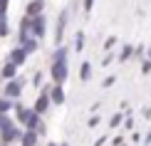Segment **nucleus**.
Returning <instances> with one entry per match:
<instances>
[{"instance_id": "34", "label": "nucleus", "mask_w": 151, "mask_h": 146, "mask_svg": "<svg viewBox=\"0 0 151 146\" xmlns=\"http://www.w3.org/2000/svg\"><path fill=\"white\" fill-rule=\"evenodd\" d=\"M57 146H70V144H67V141H65V144H57Z\"/></svg>"}, {"instance_id": "11", "label": "nucleus", "mask_w": 151, "mask_h": 146, "mask_svg": "<svg viewBox=\"0 0 151 146\" xmlns=\"http://www.w3.org/2000/svg\"><path fill=\"white\" fill-rule=\"evenodd\" d=\"M65 25H67V12H62L60 20H57V32H55V42H62V32H65Z\"/></svg>"}, {"instance_id": "20", "label": "nucleus", "mask_w": 151, "mask_h": 146, "mask_svg": "<svg viewBox=\"0 0 151 146\" xmlns=\"http://www.w3.org/2000/svg\"><path fill=\"white\" fill-rule=\"evenodd\" d=\"M74 50L82 52L84 50V32H77V40H74Z\"/></svg>"}, {"instance_id": "13", "label": "nucleus", "mask_w": 151, "mask_h": 146, "mask_svg": "<svg viewBox=\"0 0 151 146\" xmlns=\"http://www.w3.org/2000/svg\"><path fill=\"white\" fill-rule=\"evenodd\" d=\"M129 60H134V47H131V45H124L122 52H119V62H129Z\"/></svg>"}, {"instance_id": "25", "label": "nucleus", "mask_w": 151, "mask_h": 146, "mask_svg": "<svg viewBox=\"0 0 151 146\" xmlns=\"http://www.w3.org/2000/svg\"><path fill=\"white\" fill-rule=\"evenodd\" d=\"M116 45V37H106V42H104V50H111Z\"/></svg>"}, {"instance_id": "12", "label": "nucleus", "mask_w": 151, "mask_h": 146, "mask_svg": "<svg viewBox=\"0 0 151 146\" xmlns=\"http://www.w3.org/2000/svg\"><path fill=\"white\" fill-rule=\"evenodd\" d=\"M35 15H42V0H32L27 5V17H35Z\"/></svg>"}, {"instance_id": "16", "label": "nucleus", "mask_w": 151, "mask_h": 146, "mask_svg": "<svg viewBox=\"0 0 151 146\" xmlns=\"http://www.w3.org/2000/svg\"><path fill=\"white\" fill-rule=\"evenodd\" d=\"M52 62H67V47H57L55 50V55H52Z\"/></svg>"}, {"instance_id": "36", "label": "nucleus", "mask_w": 151, "mask_h": 146, "mask_svg": "<svg viewBox=\"0 0 151 146\" xmlns=\"http://www.w3.org/2000/svg\"><path fill=\"white\" fill-rule=\"evenodd\" d=\"M0 79H3V77H0Z\"/></svg>"}, {"instance_id": "19", "label": "nucleus", "mask_w": 151, "mask_h": 146, "mask_svg": "<svg viewBox=\"0 0 151 146\" xmlns=\"http://www.w3.org/2000/svg\"><path fill=\"white\" fill-rule=\"evenodd\" d=\"M12 124H15V122H12L8 114H0V131H3V129H8V126H12Z\"/></svg>"}, {"instance_id": "10", "label": "nucleus", "mask_w": 151, "mask_h": 146, "mask_svg": "<svg viewBox=\"0 0 151 146\" xmlns=\"http://www.w3.org/2000/svg\"><path fill=\"white\" fill-rule=\"evenodd\" d=\"M0 77H5V79H15L17 77V67L15 65H12V62H5V65H3V74H0Z\"/></svg>"}, {"instance_id": "32", "label": "nucleus", "mask_w": 151, "mask_h": 146, "mask_svg": "<svg viewBox=\"0 0 151 146\" xmlns=\"http://www.w3.org/2000/svg\"><path fill=\"white\" fill-rule=\"evenodd\" d=\"M92 5H94V0H84V10H87V12L92 10Z\"/></svg>"}, {"instance_id": "3", "label": "nucleus", "mask_w": 151, "mask_h": 146, "mask_svg": "<svg viewBox=\"0 0 151 146\" xmlns=\"http://www.w3.org/2000/svg\"><path fill=\"white\" fill-rule=\"evenodd\" d=\"M45 30H47L45 15H35V17H30V32H32V37H35V40L45 37Z\"/></svg>"}, {"instance_id": "24", "label": "nucleus", "mask_w": 151, "mask_h": 146, "mask_svg": "<svg viewBox=\"0 0 151 146\" xmlns=\"http://www.w3.org/2000/svg\"><path fill=\"white\" fill-rule=\"evenodd\" d=\"M151 72V62L149 60H141V74H149Z\"/></svg>"}, {"instance_id": "22", "label": "nucleus", "mask_w": 151, "mask_h": 146, "mask_svg": "<svg viewBox=\"0 0 151 146\" xmlns=\"http://www.w3.org/2000/svg\"><path fill=\"white\" fill-rule=\"evenodd\" d=\"M114 82H116V74H109V77H106V79L102 82V89H106V87H111Z\"/></svg>"}, {"instance_id": "6", "label": "nucleus", "mask_w": 151, "mask_h": 146, "mask_svg": "<svg viewBox=\"0 0 151 146\" xmlns=\"http://www.w3.org/2000/svg\"><path fill=\"white\" fill-rule=\"evenodd\" d=\"M50 104H52V101H50V89H42V92H40V97L35 99L32 111H35V114H40V117H45L47 109H50Z\"/></svg>"}, {"instance_id": "23", "label": "nucleus", "mask_w": 151, "mask_h": 146, "mask_svg": "<svg viewBox=\"0 0 151 146\" xmlns=\"http://www.w3.org/2000/svg\"><path fill=\"white\" fill-rule=\"evenodd\" d=\"M99 122H102V117H99V114H94V117H89V122H87V126H92V129H94V126H97Z\"/></svg>"}, {"instance_id": "1", "label": "nucleus", "mask_w": 151, "mask_h": 146, "mask_svg": "<svg viewBox=\"0 0 151 146\" xmlns=\"http://www.w3.org/2000/svg\"><path fill=\"white\" fill-rule=\"evenodd\" d=\"M12 109H15V117H17V122H20V124H22L27 131H35L37 126L42 124V117H40V114H35L32 109L22 106L20 101H15V106H12Z\"/></svg>"}, {"instance_id": "15", "label": "nucleus", "mask_w": 151, "mask_h": 146, "mask_svg": "<svg viewBox=\"0 0 151 146\" xmlns=\"http://www.w3.org/2000/svg\"><path fill=\"white\" fill-rule=\"evenodd\" d=\"M20 47H22V50H25L27 55H32L35 50H37V40H35V37H27L25 42H20Z\"/></svg>"}, {"instance_id": "35", "label": "nucleus", "mask_w": 151, "mask_h": 146, "mask_svg": "<svg viewBox=\"0 0 151 146\" xmlns=\"http://www.w3.org/2000/svg\"><path fill=\"white\" fill-rule=\"evenodd\" d=\"M47 146H57V144H52V141H50V144H47Z\"/></svg>"}, {"instance_id": "2", "label": "nucleus", "mask_w": 151, "mask_h": 146, "mask_svg": "<svg viewBox=\"0 0 151 146\" xmlns=\"http://www.w3.org/2000/svg\"><path fill=\"white\" fill-rule=\"evenodd\" d=\"M67 74H70L67 62H52V67H50V77H52L55 84H65V82H67Z\"/></svg>"}, {"instance_id": "9", "label": "nucleus", "mask_w": 151, "mask_h": 146, "mask_svg": "<svg viewBox=\"0 0 151 146\" xmlns=\"http://www.w3.org/2000/svg\"><path fill=\"white\" fill-rule=\"evenodd\" d=\"M37 139H40V136H37V131H27V129H25L20 144H22V146H37Z\"/></svg>"}, {"instance_id": "27", "label": "nucleus", "mask_w": 151, "mask_h": 146, "mask_svg": "<svg viewBox=\"0 0 151 146\" xmlns=\"http://www.w3.org/2000/svg\"><path fill=\"white\" fill-rule=\"evenodd\" d=\"M8 3H10V0H0V15H5V10H8Z\"/></svg>"}, {"instance_id": "17", "label": "nucleus", "mask_w": 151, "mask_h": 146, "mask_svg": "<svg viewBox=\"0 0 151 146\" xmlns=\"http://www.w3.org/2000/svg\"><path fill=\"white\" fill-rule=\"evenodd\" d=\"M12 106H15V101H10V99H5V97H0V114H8Z\"/></svg>"}, {"instance_id": "5", "label": "nucleus", "mask_w": 151, "mask_h": 146, "mask_svg": "<svg viewBox=\"0 0 151 146\" xmlns=\"http://www.w3.org/2000/svg\"><path fill=\"white\" fill-rule=\"evenodd\" d=\"M3 94H5V99L17 101V99H20V94H22V82H20V79H10L8 84H5Z\"/></svg>"}, {"instance_id": "26", "label": "nucleus", "mask_w": 151, "mask_h": 146, "mask_svg": "<svg viewBox=\"0 0 151 146\" xmlns=\"http://www.w3.org/2000/svg\"><path fill=\"white\" fill-rule=\"evenodd\" d=\"M32 84H35V87H40V84H42V74H40V72L32 77Z\"/></svg>"}, {"instance_id": "29", "label": "nucleus", "mask_w": 151, "mask_h": 146, "mask_svg": "<svg viewBox=\"0 0 151 146\" xmlns=\"http://www.w3.org/2000/svg\"><path fill=\"white\" fill-rule=\"evenodd\" d=\"M111 144H114V146H124V139L122 136H114V139H111Z\"/></svg>"}, {"instance_id": "28", "label": "nucleus", "mask_w": 151, "mask_h": 146, "mask_svg": "<svg viewBox=\"0 0 151 146\" xmlns=\"http://www.w3.org/2000/svg\"><path fill=\"white\" fill-rule=\"evenodd\" d=\"M124 126H127V129H134V119L127 117V119H124Z\"/></svg>"}, {"instance_id": "14", "label": "nucleus", "mask_w": 151, "mask_h": 146, "mask_svg": "<svg viewBox=\"0 0 151 146\" xmlns=\"http://www.w3.org/2000/svg\"><path fill=\"white\" fill-rule=\"evenodd\" d=\"M79 77H82V82H89V79H92V65H89V62H82Z\"/></svg>"}, {"instance_id": "31", "label": "nucleus", "mask_w": 151, "mask_h": 146, "mask_svg": "<svg viewBox=\"0 0 151 146\" xmlns=\"http://www.w3.org/2000/svg\"><path fill=\"white\" fill-rule=\"evenodd\" d=\"M111 60H114V55H106V57H102V65H109Z\"/></svg>"}, {"instance_id": "8", "label": "nucleus", "mask_w": 151, "mask_h": 146, "mask_svg": "<svg viewBox=\"0 0 151 146\" xmlns=\"http://www.w3.org/2000/svg\"><path fill=\"white\" fill-rule=\"evenodd\" d=\"M25 60H27V52H25L22 47H15V50L10 52V60H8V62H12L15 67H20V65H25Z\"/></svg>"}, {"instance_id": "7", "label": "nucleus", "mask_w": 151, "mask_h": 146, "mask_svg": "<svg viewBox=\"0 0 151 146\" xmlns=\"http://www.w3.org/2000/svg\"><path fill=\"white\" fill-rule=\"evenodd\" d=\"M50 101H52V104H65V87L62 84H55L52 89H50Z\"/></svg>"}, {"instance_id": "4", "label": "nucleus", "mask_w": 151, "mask_h": 146, "mask_svg": "<svg viewBox=\"0 0 151 146\" xmlns=\"http://www.w3.org/2000/svg\"><path fill=\"white\" fill-rule=\"evenodd\" d=\"M0 139H3V146H10V144H15V141L22 139V129H17V126L12 124V126H8V129L0 131Z\"/></svg>"}, {"instance_id": "33", "label": "nucleus", "mask_w": 151, "mask_h": 146, "mask_svg": "<svg viewBox=\"0 0 151 146\" xmlns=\"http://www.w3.org/2000/svg\"><path fill=\"white\" fill-rule=\"evenodd\" d=\"M146 60H149V62H151V47H149V57H146Z\"/></svg>"}, {"instance_id": "18", "label": "nucleus", "mask_w": 151, "mask_h": 146, "mask_svg": "<svg viewBox=\"0 0 151 146\" xmlns=\"http://www.w3.org/2000/svg\"><path fill=\"white\" fill-rule=\"evenodd\" d=\"M122 122H124V114H111L109 126H111V129H116V126H122Z\"/></svg>"}, {"instance_id": "21", "label": "nucleus", "mask_w": 151, "mask_h": 146, "mask_svg": "<svg viewBox=\"0 0 151 146\" xmlns=\"http://www.w3.org/2000/svg\"><path fill=\"white\" fill-rule=\"evenodd\" d=\"M5 35H8V17L0 15V37H5Z\"/></svg>"}, {"instance_id": "30", "label": "nucleus", "mask_w": 151, "mask_h": 146, "mask_svg": "<svg viewBox=\"0 0 151 146\" xmlns=\"http://www.w3.org/2000/svg\"><path fill=\"white\" fill-rule=\"evenodd\" d=\"M104 144H106V136H99L97 141H94V146H104Z\"/></svg>"}]
</instances>
